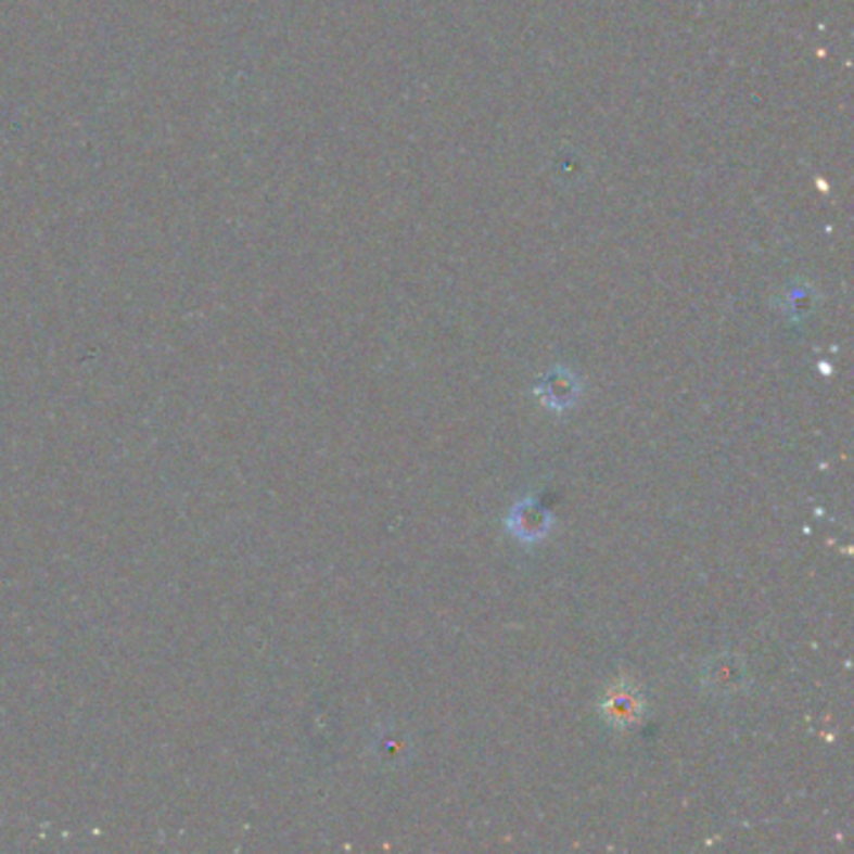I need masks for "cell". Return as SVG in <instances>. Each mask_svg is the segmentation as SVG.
Masks as SVG:
<instances>
[{
  "mask_svg": "<svg viewBox=\"0 0 854 854\" xmlns=\"http://www.w3.org/2000/svg\"><path fill=\"white\" fill-rule=\"evenodd\" d=\"M641 710H645L641 697L634 691V687L626 685V681L609 691L604 704H601V714H604V719L614 724V727H629V724L641 717Z\"/></svg>",
  "mask_w": 854,
  "mask_h": 854,
  "instance_id": "3957f363",
  "label": "cell"
},
{
  "mask_svg": "<svg viewBox=\"0 0 854 854\" xmlns=\"http://www.w3.org/2000/svg\"><path fill=\"white\" fill-rule=\"evenodd\" d=\"M704 681L706 687L719 691V694H735L744 685V666L737 657H719L710 664Z\"/></svg>",
  "mask_w": 854,
  "mask_h": 854,
  "instance_id": "277c9868",
  "label": "cell"
},
{
  "mask_svg": "<svg viewBox=\"0 0 854 854\" xmlns=\"http://www.w3.org/2000/svg\"><path fill=\"white\" fill-rule=\"evenodd\" d=\"M579 392H582L579 379L566 369L551 371L549 377H544L539 381V386H536V394H539L544 406H549L551 411H566L569 406L576 404Z\"/></svg>",
  "mask_w": 854,
  "mask_h": 854,
  "instance_id": "7a4b0ae2",
  "label": "cell"
},
{
  "mask_svg": "<svg viewBox=\"0 0 854 854\" xmlns=\"http://www.w3.org/2000/svg\"><path fill=\"white\" fill-rule=\"evenodd\" d=\"M509 528L519 541H539L551 528V514L547 509H541L532 496H524V499L511 509Z\"/></svg>",
  "mask_w": 854,
  "mask_h": 854,
  "instance_id": "6da1fadb",
  "label": "cell"
}]
</instances>
